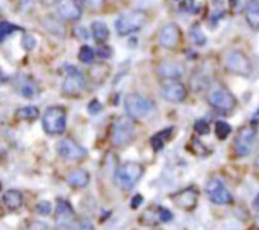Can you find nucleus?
Instances as JSON below:
<instances>
[{
    "label": "nucleus",
    "mask_w": 259,
    "mask_h": 230,
    "mask_svg": "<svg viewBox=\"0 0 259 230\" xmlns=\"http://www.w3.org/2000/svg\"><path fill=\"white\" fill-rule=\"evenodd\" d=\"M58 15L67 21H77L82 17V3L79 0H59L56 5Z\"/></svg>",
    "instance_id": "17"
},
{
    "label": "nucleus",
    "mask_w": 259,
    "mask_h": 230,
    "mask_svg": "<svg viewBox=\"0 0 259 230\" xmlns=\"http://www.w3.org/2000/svg\"><path fill=\"white\" fill-rule=\"evenodd\" d=\"M0 190H2V182H0Z\"/></svg>",
    "instance_id": "43"
},
{
    "label": "nucleus",
    "mask_w": 259,
    "mask_h": 230,
    "mask_svg": "<svg viewBox=\"0 0 259 230\" xmlns=\"http://www.w3.org/2000/svg\"><path fill=\"white\" fill-rule=\"evenodd\" d=\"M74 230H96V229H94V226H93L88 220H85V221H80L77 226H74Z\"/></svg>",
    "instance_id": "39"
},
{
    "label": "nucleus",
    "mask_w": 259,
    "mask_h": 230,
    "mask_svg": "<svg viewBox=\"0 0 259 230\" xmlns=\"http://www.w3.org/2000/svg\"><path fill=\"white\" fill-rule=\"evenodd\" d=\"M144 173V167L138 162H126L117 168L115 173V182L123 190H131L137 182L141 179Z\"/></svg>",
    "instance_id": "6"
},
{
    "label": "nucleus",
    "mask_w": 259,
    "mask_h": 230,
    "mask_svg": "<svg viewBox=\"0 0 259 230\" xmlns=\"http://www.w3.org/2000/svg\"><path fill=\"white\" fill-rule=\"evenodd\" d=\"M156 73L161 79L165 80H178L184 76L185 73V67L182 62L175 61V59H164L159 62Z\"/></svg>",
    "instance_id": "15"
},
{
    "label": "nucleus",
    "mask_w": 259,
    "mask_h": 230,
    "mask_svg": "<svg viewBox=\"0 0 259 230\" xmlns=\"http://www.w3.org/2000/svg\"><path fill=\"white\" fill-rule=\"evenodd\" d=\"M255 165H256V170L259 171V155H258V158H256V161H255Z\"/></svg>",
    "instance_id": "42"
},
{
    "label": "nucleus",
    "mask_w": 259,
    "mask_h": 230,
    "mask_svg": "<svg viewBox=\"0 0 259 230\" xmlns=\"http://www.w3.org/2000/svg\"><path fill=\"white\" fill-rule=\"evenodd\" d=\"M173 215L168 209H164V208H159V212H158V220L162 221V223H167V221H171Z\"/></svg>",
    "instance_id": "35"
},
{
    "label": "nucleus",
    "mask_w": 259,
    "mask_h": 230,
    "mask_svg": "<svg viewBox=\"0 0 259 230\" xmlns=\"http://www.w3.org/2000/svg\"><path fill=\"white\" fill-rule=\"evenodd\" d=\"M205 193L209 199L211 203L219 205V206H225V205H231L234 202V197L231 194V191L226 188V185L217 179V177H211L206 185H205Z\"/></svg>",
    "instance_id": "8"
},
{
    "label": "nucleus",
    "mask_w": 259,
    "mask_h": 230,
    "mask_svg": "<svg viewBox=\"0 0 259 230\" xmlns=\"http://www.w3.org/2000/svg\"><path fill=\"white\" fill-rule=\"evenodd\" d=\"M190 35H191V38H193V41H194L196 45H205L206 44V36L203 35L202 29H199L197 26H193Z\"/></svg>",
    "instance_id": "27"
},
{
    "label": "nucleus",
    "mask_w": 259,
    "mask_h": 230,
    "mask_svg": "<svg viewBox=\"0 0 259 230\" xmlns=\"http://www.w3.org/2000/svg\"><path fill=\"white\" fill-rule=\"evenodd\" d=\"M83 6H87L90 11H100L105 5V0H79Z\"/></svg>",
    "instance_id": "31"
},
{
    "label": "nucleus",
    "mask_w": 259,
    "mask_h": 230,
    "mask_svg": "<svg viewBox=\"0 0 259 230\" xmlns=\"http://www.w3.org/2000/svg\"><path fill=\"white\" fill-rule=\"evenodd\" d=\"M96 55H97L99 58H102V59H109V58L112 56V50H111V47H109V45L100 44V45L97 47Z\"/></svg>",
    "instance_id": "33"
},
{
    "label": "nucleus",
    "mask_w": 259,
    "mask_h": 230,
    "mask_svg": "<svg viewBox=\"0 0 259 230\" xmlns=\"http://www.w3.org/2000/svg\"><path fill=\"white\" fill-rule=\"evenodd\" d=\"M181 38H182V30L176 23L164 24L158 35L159 45L168 50H175L181 44Z\"/></svg>",
    "instance_id": "11"
},
{
    "label": "nucleus",
    "mask_w": 259,
    "mask_h": 230,
    "mask_svg": "<svg viewBox=\"0 0 259 230\" xmlns=\"http://www.w3.org/2000/svg\"><path fill=\"white\" fill-rule=\"evenodd\" d=\"M176 2H181V0H176Z\"/></svg>",
    "instance_id": "44"
},
{
    "label": "nucleus",
    "mask_w": 259,
    "mask_h": 230,
    "mask_svg": "<svg viewBox=\"0 0 259 230\" xmlns=\"http://www.w3.org/2000/svg\"><path fill=\"white\" fill-rule=\"evenodd\" d=\"M17 115L20 118H24V120H35L39 115V111L36 106H24V108H20L17 111Z\"/></svg>",
    "instance_id": "25"
},
{
    "label": "nucleus",
    "mask_w": 259,
    "mask_h": 230,
    "mask_svg": "<svg viewBox=\"0 0 259 230\" xmlns=\"http://www.w3.org/2000/svg\"><path fill=\"white\" fill-rule=\"evenodd\" d=\"M231 132H232V127H231V124H229V123H226V121H222V120L215 123L214 133H215L217 140H220V141L226 140V138L231 135Z\"/></svg>",
    "instance_id": "24"
},
{
    "label": "nucleus",
    "mask_w": 259,
    "mask_h": 230,
    "mask_svg": "<svg viewBox=\"0 0 259 230\" xmlns=\"http://www.w3.org/2000/svg\"><path fill=\"white\" fill-rule=\"evenodd\" d=\"M124 109H126L129 118L141 120V118L149 117L153 112L155 105L150 99H147L141 94L132 93V94H127L124 99Z\"/></svg>",
    "instance_id": "3"
},
{
    "label": "nucleus",
    "mask_w": 259,
    "mask_h": 230,
    "mask_svg": "<svg viewBox=\"0 0 259 230\" xmlns=\"http://www.w3.org/2000/svg\"><path fill=\"white\" fill-rule=\"evenodd\" d=\"M91 32H93V36H94L96 42H99V44L106 42V39L109 38V29H108V26H106L103 21H100V20H97V21H94V23L91 24Z\"/></svg>",
    "instance_id": "21"
},
{
    "label": "nucleus",
    "mask_w": 259,
    "mask_h": 230,
    "mask_svg": "<svg viewBox=\"0 0 259 230\" xmlns=\"http://www.w3.org/2000/svg\"><path fill=\"white\" fill-rule=\"evenodd\" d=\"M74 33H76V36H79L80 39H88V38H90V32H88L85 27H77V29H74Z\"/></svg>",
    "instance_id": "38"
},
{
    "label": "nucleus",
    "mask_w": 259,
    "mask_h": 230,
    "mask_svg": "<svg viewBox=\"0 0 259 230\" xmlns=\"http://www.w3.org/2000/svg\"><path fill=\"white\" fill-rule=\"evenodd\" d=\"M141 203H143V196H140V194H138V196H135V197L132 199V203H131V206L135 209V208H138Z\"/></svg>",
    "instance_id": "40"
},
{
    "label": "nucleus",
    "mask_w": 259,
    "mask_h": 230,
    "mask_svg": "<svg viewBox=\"0 0 259 230\" xmlns=\"http://www.w3.org/2000/svg\"><path fill=\"white\" fill-rule=\"evenodd\" d=\"M67 127V112L62 106H50L42 115V129L49 135H61Z\"/></svg>",
    "instance_id": "4"
},
{
    "label": "nucleus",
    "mask_w": 259,
    "mask_h": 230,
    "mask_svg": "<svg viewBox=\"0 0 259 230\" xmlns=\"http://www.w3.org/2000/svg\"><path fill=\"white\" fill-rule=\"evenodd\" d=\"M102 109H103V108H102V103H100L99 100H93V102L88 105V112H90L91 115H97Z\"/></svg>",
    "instance_id": "36"
},
{
    "label": "nucleus",
    "mask_w": 259,
    "mask_h": 230,
    "mask_svg": "<svg viewBox=\"0 0 259 230\" xmlns=\"http://www.w3.org/2000/svg\"><path fill=\"white\" fill-rule=\"evenodd\" d=\"M65 71H67V77H65L64 83H62V93L65 96H79V94H82L85 86H87L83 74L77 68L70 67V65H67Z\"/></svg>",
    "instance_id": "10"
},
{
    "label": "nucleus",
    "mask_w": 259,
    "mask_h": 230,
    "mask_svg": "<svg viewBox=\"0 0 259 230\" xmlns=\"http://www.w3.org/2000/svg\"><path fill=\"white\" fill-rule=\"evenodd\" d=\"M256 140H258V130L253 126H244L238 130L235 140H234V150L237 153V156L240 158H246L249 156L256 146Z\"/></svg>",
    "instance_id": "5"
},
{
    "label": "nucleus",
    "mask_w": 259,
    "mask_h": 230,
    "mask_svg": "<svg viewBox=\"0 0 259 230\" xmlns=\"http://www.w3.org/2000/svg\"><path fill=\"white\" fill-rule=\"evenodd\" d=\"M171 133H173V127H167V129H164V130L158 132L156 135H153V136H152V140H150V144H152L153 150H155V152H159V150L164 147L165 141H167V140H170Z\"/></svg>",
    "instance_id": "22"
},
{
    "label": "nucleus",
    "mask_w": 259,
    "mask_h": 230,
    "mask_svg": "<svg viewBox=\"0 0 259 230\" xmlns=\"http://www.w3.org/2000/svg\"><path fill=\"white\" fill-rule=\"evenodd\" d=\"M20 94L26 99H33L36 94H38V89L36 86L32 83V82H26L21 88H20Z\"/></svg>",
    "instance_id": "28"
},
{
    "label": "nucleus",
    "mask_w": 259,
    "mask_h": 230,
    "mask_svg": "<svg viewBox=\"0 0 259 230\" xmlns=\"http://www.w3.org/2000/svg\"><path fill=\"white\" fill-rule=\"evenodd\" d=\"M3 205L9 211H17L23 205V194L17 190H9L3 194Z\"/></svg>",
    "instance_id": "20"
},
{
    "label": "nucleus",
    "mask_w": 259,
    "mask_h": 230,
    "mask_svg": "<svg viewBox=\"0 0 259 230\" xmlns=\"http://www.w3.org/2000/svg\"><path fill=\"white\" fill-rule=\"evenodd\" d=\"M21 42H23V49L24 50H33L35 45H36V39L32 35H24L23 39H21Z\"/></svg>",
    "instance_id": "34"
},
{
    "label": "nucleus",
    "mask_w": 259,
    "mask_h": 230,
    "mask_svg": "<svg viewBox=\"0 0 259 230\" xmlns=\"http://www.w3.org/2000/svg\"><path fill=\"white\" fill-rule=\"evenodd\" d=\"M194 130H196L199 135H208V133L211 132L209 124H208L205 120H197L196 124H194Z\"/></svg>",
    "instance_id": "32"
},
{
    "label": "nucleus",
    "mask_w": 259,
    "mask_h": 230,
    "mask_svg": "<svg viewBox=\"0 0 259 230\" xmlns=\"http://www.w3.org/2000/svg\"><path fill=\"white\" fill-rule=\"evenodd\" d=\"M206 100L209 106H212L217 111L222 112H231L237 108V99L235 96L220 82H212L208 86Z\"/></svg>",
    "instance_id": "1"
},
{
    "label": "nucleus",
    "mask_w": 259,
    "mask_h": 230,
    "mask_svg": "<svg viewBox=\"0 0 259 230\" xmlns=\"http://www.w3.org/2000/svg\"><path fill=\"white\" fill-rule=\"evenodd\" d=\"M147 23V14L141 9H132L123 12L115 21V30L120 36H126L140 32Z\"/></svg>",
    "instance_id": "2"
},
{
    "label": "nucleus",
    "mask_w": 259,
    "mask_h": 230,
    "mask_svg": "<svg viewBox=\"0 0 259 230\" xmlns=\"http://www.w3.org/2000/svg\"><path fill=\"white\" fill-rule=\"evenodd\" d=\"M171 199L178 208H181L184 211H193L199 202V191L194 187L184 188V190L178 191Z\"/></svg>",
    "instance_id": "16"
},
{
    "label": "nucleus",
    "mask_w": 259,
    "mask_h": 230,
    "mask_svg": "<svg viewBox=\"0 0 259 230\" xmlns=\"http://www.w3.org/2000/svg\"><path fill=\"white\" fill-rule=\"evenodd\" d=\"M14 30H20V27H17V26L11 24V23H8V21H2V23H0V42H2L8 35H11Z\"/></svg>",
    "instance_id": "29"
},
{
    "label": "nucleus",
    "mask_w": 259,
    "mask_h": 230,
    "mask_svg": "<svg viewBox=\"0 0 259 230\" xmlns=\"http://www.w3.org/2000/svg\"><path fill=\"white\" fill-rule=\"evenodd\" d=\"M94 50L90 47V45H82L80 50H79V61L83 62V64H91L94 61Z\"/></svg>",
    "instance_id": "26"
},
{
    "label": "nucleus",
    "mask_w": 259,
    "mask_h": 230,
    "mask_svg": "<svg viewBox=\"0 0 259 230\" xmlns=\"http://www.w3.org/2000/svg\"><path fill=\"white\" fill-rule=\"evenodd\" d=\"M55 220H56V229L68 230L73 227L74 220V209L70 205V202L64 199H58L56 209H55Z\"/></svg>",
    "instance_id": "12"
},
{
    "label": "nucleus",
    "mask_w": 259,
    "mask_h": 230,
    "mask_svg": "<svg viewBox=\"0 0 259 230\" xmlns=\"http://www.w3.org/2000/svg\"><path fill=\"white\" fill-rule=\"evenodd\" d=\"M161 97L171 103H181L187 99V86L179 80H164L161 85Z\"/></svg>",
    "instance_id": "13"
},
{
    "label": "nucleus",
    "mask_w": 259,
    "mask_h": 230,
    "mask_svg": "<svg viewBox=\"0 0 259 230\" xmlns=\"http://www.w3.org/2000/svg\"><path fill=\"white\" fill-rule=\"evenodd\" d=\"M135 135L134 123L129 117H120L115 120L111 129V143L115 147H124L127 146Z\"/></svg>",
    "instance_id": "7"
},
{
    "label": "nucleus",
    "mask_w": 259,
    "mask_h": 230,
    "mask_svg": "<svg viewBox=\"0 0 259 230\" xmlns=\"http://www.w3.org/2000/svg\"><path fill=\"white\" fill-rule=\"evenodd\" d=\"M58 149V153L61 158L64 159H68V161H77V159H82L87 156V150L79 146L74 140L71 138H64L58 143L56 146Z\"/></svg>",
    "instance_id": "14"
},
{
    "label": "nucleus",
    "mask_w": 259,
    "mask_h": 230,
    "mask_svg": "<svg viewBox=\"0 0 259 230\" xmlns=\"http://www.w3.org/2000/svg\"><path fill=\"white\" fill-rule=\"evenodd\" d=\"M247 24L255 30H259V0H249L244 9Z\"/></svg>",
    "instance_id": "19"
},
{
    "label": "nucleus",
    "mask_w": 259,
    "mask_h": 230,
    "mask_svg": "<svg viewBox=\"0 0 259 230\" xmlns=\"http://www.w3.org/2000/svg\"><path fill=\"white\" fill-rule=\"evenodd\" d=\"M35 212H36L38 215H42V217L50 215V214H52V205H50V202L42 200V202L36 203V206H35Z\"/></svg>",
    "instance_id": "30"
},
{
    "label": "nucleus",
    "mask_w": 259,
    "mask_h": 230,
    "mask_svg": "<svg viewBox=\"0 0 259 230\" xmlns=\"http://www.w3.org/2000/svg\"><path fill=\"white\" fill-rule=\"evenodd\" d=\"M26 230H50V227L46 223H42V221H33V223H30L27 226Z\"/></svg>",
    "instance_id": "37"
},
{
    "label": "nucleus",
    "mask_w": 259,
    "mask_h": 230,
    "mask_svg": "<svg viewBox=\"0 0 259 230\" xmlns=\"http://www.w3.org/2000/svg\"><path fill=\"white\" fill-rule=\"evenodd\" d=\"M255 208H256V211H258L259 214V194L256 196V199H255Z\"/></svg>",
    "instance_id": "41"
},
{
    "label": "nucleus",
    "mask_w": 259,
    "mask_h": 230,
    "mask_svg": "<svg viewBox=\"0 0 259 230\" xmlns=\"http://www.w3.org/2000/svg\"><path fill=\"white\" fill-rule=\"evenodd\" d=\"M67 183L73 188H85L90 183V173L82 168L71 170L67 174Z\"/></svg>",
    "instance_id": "18"
},
{
    "label": "nucleus",
    "mask_w": 259,
    "mask_h": 230,
    "mask_svg": "<svg viewBox=\"0 0 259 230\" xmlns=\"http://www.w3.org/2000/svg\"><path fill=\"white\" fill-rule=\"evenodd\" d=\"M225 65L226 68L237 74V76H244L247 77L252 71V67H250V61L247 59V56L240 52V50H229L226 55H225Z\"/></svg>",
    "instance_id": "9"
},
{
    "label": "nucleus",
    "mask_w": 259,
    "mask_h": 230,
    "mask_svg": "<svg viewBox=\"0 0 259 230\" xmlns=\"http://www.w3.org/2000/svg\"><path fill=\"white\" fill-rule=\"evenodd\" d=\"M44 27L47 29V32H50V33H56L58 36H64V26L61 24V21L59 20H56V18H53V17H46V20H44Z\"/></svg>",
    "instance_id": "23"
}]
</instances>
